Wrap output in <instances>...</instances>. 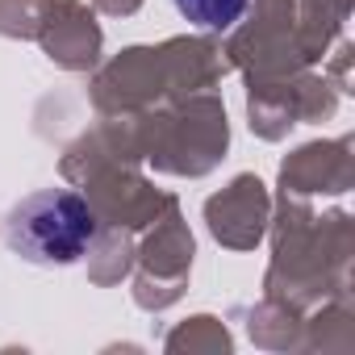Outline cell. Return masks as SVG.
I'll return each instance as SVG.
<instances>
[{"label":"cell","instance_id":"7a4b0ae2","mask_svg":"<svg viewBox=\"0 0 355 355\" xmlns=\"http://www.w3.org/2000/svg\"><path fill=\"white\" fill-rule=\"evenodd\" d=\"M175 9L201 30H230L247 13V0H175Z\"/></svg>","mask_w":355,"mask_h":355},{"label":"cell","instance_id":"6da1fadb","mask_svg":"<svg viewBox=\"0 0 355 355\" xmlns=\"http://www.w3.org/2000/svg\"><path fill=\"white\" fill-rule=\"evenodd\" d=\"M5 234H9V247L26 263L67 268L80 255H88V247L101 234V222L80 193L42 189V193H30L26 201L13 205Z\"/></svg>","mask_w":355,"mask_h":355}]
</instances>
